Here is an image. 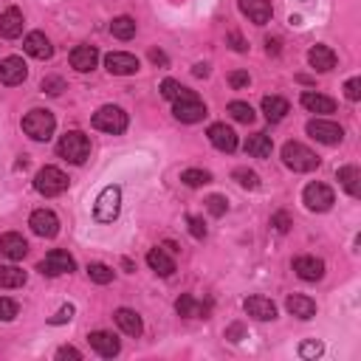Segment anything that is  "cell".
Instances as JSON below:
<instances>
[{"label": "cell", "mask_w": 361, "mask_h": 361, "mask_svg": "<svg viewBox=\"0 0 361 361\" xmlns=\"http://www.w3.org/2000/svg\"><path fill=\"white\" fill-rule=\"evenodd\" d=\"M14 316H17V302L14 299L0 296V322H12Z\"/></svg>", "instance_id": "41"}, {"label": "cell", "mask_w": 361, "mask_h": 361, "mask_svg": "<svg viewBox=\"0 0 361 361\" xmlns=\"http://www.w3.org/2000/svg\"><path fill=\"white\" fill-rule=\"evenodd\" d=\"M302 107L311 110V113H333L336 110V102L330 96H322V94H313V90H305L302 94Z\"/></svg>", "instance_id": "30"}, {"label": "cell", "mask_w": 361, "mask_h": 361, "mask_svg": "<svg viewBox=\"0 0 361 361\" xmlns=\"http://www.w3.org/2000/svg\"><path fill=\"white\" fill-rule=\"evenodd\" d=\"M94 127L102 130V133H110V136H118L127 130V113L116 105H105L94 113Z\"/></svg>", "instance_id": "5"}, {"label": "cell", "mask_w": 361, "mask_h": 361, "mask_svg": "<svg viewBox=\"0 0 361 361\" xmlns=\"http://www.w3.org/2000/svg\"><path fill=\"white\" fill-rule=\"evenodd\" d=\"M285 308H288V313L296 316V319H313V316H316V302H313L311 296H302V293L288 296Z\"/></svg>", "instance_id": "25"}, {"label": "cell", "mask_w": 361, "mask_h": 361, "mask_svg": "<svg viewBox=\"0 0 361 361\" xmlns=\"http://www.w3.org/2000/svg\"><path fill=\"white\" fill-rule=\"evenodd\" d=\"M302 203L311 209V212H327V209L336 203V198H333V189H330L327 184L313 180V184H308L305 192H302Z\"/></svg>", "instance_id": "8"}, {"label": "cell", "mask_w": 361, "mask_h": 361, "mask_svg": "<svg viewBox=\"0 0 361 361\" xmlns=\"http://www.w3.org/2000/svg\"><path fill=\"white\" fill-rule=\"evenodd\" d=\"M271 226H274L280 234H285V231L291 229V218H288L285 212H277V215H271Z\"/></svg>", "instance_id": "46"}, {"label": "cell", "mask_w": 361, "mask_h": 361, "mask_svg": "<svg viewBox=\"0 0 361 361\" xmlns=\"http://www.w3.org/2000/svg\"><path fill=\"white\" fill-rule=\"evenodd\" d=\"M40 90H43V94H48V96H59L65 90V82L59 79V76H45L43 85H40Z\"/></svg>", "instance_id": "39"}, {"label": "cell", "mask_w": 361, "mask_h": 361, "mask_svg": "<svg viewBox=\"0 0 361 361\" xmlns=\"http://www.w3.org/2000/svg\"><path fill=\"white\" fill-rule=\"evenodd\" d=\"M105 65H107V71L113 74V76H133V74H138V59L133 56V54H125V51H113V54H107L105 56Z\"/></svg>", "instance_id": "12"}, {"label": "cell", "mask_w": 361, "mask_h": 361, "mask_svg": "<svg viewBox=\"0 0 361 361\" xmlns=\"http://www.w3.org/2000/svg\"><path fill=\"white\" fill-rule=\"evenodd\" d=\"M344 94H347V99H350V102H358V99H361V79H358V76L347 79V85H344Z\"/></svg>", "instance_id": "44"}, {"label": "cell", "mask_w": 361, "mask_h": 361, "mask_svg": "<svg viewBox=\"0 0 361 361\" xmlns=\"http://www.w3.org/2000/svg\"><path fill=\"white\" fill-rule=\"evenodd\" d=\"M87 277L94 280L96 285H107V282H113V268H107L105 262H90L87 265Z\"/></svg>", "instance_id": "37"}, {"label": "cell", "mask_w": 361, "mask_h": 361, "mask_svg": "<svg viewBox=\"0 0 361 361\" xmlns=\"http://www.w3.org/2000/svg\"><path fill=\"white\" fill-rule=\"evenodd\" d=\"M110 34H113L116 40H133V37H136V20L127 17V14L116 17V20L110 23Z\"/></svg>", "instance_id": "33"}, {"label": "cell", "mask_w": 361, "mask_h": 361, "mask_svg": "<svg viewBox=\"0 0 361 361\" xmlns=\"http://www.w3.org/2000/svg\"><path fill=\"white\" fill-rule=\"evenodd\" d=\"M229 113H231L234 122H240V125H251V122H254V110H251L249 102H231V105H229Z\"/></svg>", "instance_id": "36"}, {"label": "cell", "mask_w": 361, "mask_h": 361, "mask_svg": "<svg viewBox=\"0 0 361 361\" xmlns=\"http://www.w3.org/2000/svg\"><path fill=\"white\" fill-rule=\"evenodd\" d=\"M308 63L313 71L324 74V71H333L336 68V51L333 48H327V45H313L308 51Z\"/></svg>", "instance_id": "21"}, {"label": "cell", "mask_w": 361, "mask_h": 361, "mask_svg": "<svg viewBox=\"0 0 361 361\" xmlns=\"http://www.w3.org/2000/svg\"><path fill=\"white\" fill-rule=\"evenodd\" d=\"M180 180H184L187 187H206V184H212V172H206V169H184L180 172Z\"/></svg>", "instance_id": "35"}, {"label": "cell", "mask_w": 361, "mask_h": 361, "mask_svg": "<svg viewBox=\"0 0 361 361\" xmlns=\"http://www.w3.org/2000/svg\"><path fill=\"white\" fill-rule=\"evenodd\" d=\"M34 189L45 198H54V195H63L68 189V175L59 169V167H43L37 175H34Z\"/></svg>", "instance_id": "4"}, {"label": "cell", "mask_w": 361, "mask_h": 361, "mask_svg": "<svg viewBox=\"0 0 361 361\" xmlns=\"http://www.w3.org/2000/svg\"><path fill=\"white\" fill-rule=\"evenodd\" d=\"M206 136L220 149V153H234V149H237V133L231 127H226V125H212Z\"/></svg>", "instance_id": "22"}, {"label": "cell", "mask_w": 361, "mask_h": 361, "mask_svg": "<svg viewBox=\"0 0 361 361\" xmlns=\"http://www.w3.org/2000/svg\"><path fill=\"white\" fill-rule=\"evenodd\" d=\"M308 136L327 144V147H333V144H342L344 130L336 122H327V118H313V122H308Z\"/></svg>", "instance_id": "11"}, {"label": "cell", "mask_w": 361, "mask_h": 361, "mask_svg": "<svg viewBox=\"0 0 361 361\" xmlns=\"http://www.w3.org/2000/svg\"><path fill=\"white\" fill-rule=\"evenodd\" d=\"M336 178H339V184L344 187V192L350 195V198H358L361 195V172H358V167H342L339 172H336Z\"/></svg>", "instance_id": "28"}, {"label": "cell", "mask_w": 361, "mask_h": 361, "mask_svg": "<svg viewBox=\"0 0 361 361\" xmlns=\"http://www.w3.org/2000/svg\"><path fill=\"white\" fill-rule=\"evenodd\" d=\"M172 113H175L178 122L195 125V122H203V118H206V105L198 99V94H189V96H184V99L172 102Z\"/></svg>", "instance_id": "7"}, {"label": "cell", "mask_w": 361, "mask_h": 361, "mask_svg": "<svg viewBox=\"0 0 361 361\" xmlns=\"http://www.w3.org/2000/svg\"><path fill=\"white\" fill-rule=\"evenodd\" d=\"M76 268V262H74V257L68 254V251H48L45 254V260L37 265V271L40 274H45V277H59V274H71V271Z\"/></svg>", "instance_id": "10"}, {"label": "cell", "mask_w": 361, "mask_h": 361, "mask_svg": "<svg viewBox=\"0 0 361 361\" xmlns=\"http://www.w3.org/2000/svg\"><path fill=\"white\" fill-rule=\"evenodd\" d=\"M229 43H231V48H234V51H240V54L249 51V43H246L243 37H240L237 32H231V34H229Z\"/></svg>", "instance_id": "49"}, {"label": "cell", "mask_w": 361, "mask_h": 361, "mask_svg": "<svg viewBox=\"0 0 361 361\" xmlns=\"http://www.w3.org/2000/svg\"><path fill=\"white\" fill-rule=\"evenodd\" d=\"M293 271H296L299 280L319 282V280L324 277V262L316 260V257H296V260H293Z\"/></svg>", "instance_id": "17"}, {"label": "cell", "mask_w": 361, "mask_h": 361, "mask_svg": "<svg viewBox=\"0 0 361 361\" xmlns=\"http://www.w3.org/2000/svg\"><path fill=\"white\" fill-rule=\"evenodd\" d=\"M226 339H229V342H240V339H243V324H231V327L226 330Z\"/></svg>", "instance_id": "51"}, {"label": "cell", "mask_w": 361, "mask_h": 361, "mask_svg": "<svg viewBox=\"0 0 361 361\" xmlns=\"http://www.w3.org/2000/svg\"><path fill=\"white\" fill-rule=\"evenodd\" d=\"M187 223H189V234H192L195 240H203V237H206V223H203V218L189 215V218H187Z\"/></svg>", "instance_id": "43"}, {"label": "cell", "mask_w": 361, "mask_h": 361, "mask_svg": "<svg viewBox=\"0 0 361 361\" xmlns=\"http://www.w3.org/2000/svg\"><path fill=\"white\" fill-rule=\"evenodd\" d=\"M56 153L63 156L65 161H71V164L79 167V164H85L87 156H90V138H87L85 133H79V130H71V133H65L63 138H59Z\"/></svg>", "instance_id": "2"}, {"label": "cell", "mask_w": 361, "mask_h": 361, "mask_svg": "<svg viewBox=\"0 0 361 361\" xmlns=\"http://www.w3.org/2000/svg\"><path fill=\"white\" fill-rule=\"evenodd\" d=\"M147 265L153 268L158 277H172L175 274V260L164 249H153V251H149L147 254Z\"/></svg>", "instance_id": "27"}, {"label": "cell", "mask_w": 361, "mask_h": 361, "mask_svg": "<svg viewBox=\"0 0 361 361\" xmlns=\"http://www.w3.org/2000/svg\"><path fill=\"white\" fill-rule=\"evenodd\" d=\"M243 308H246V313L254 316L257 322H271V319H277V305L271 302V299H265V296H249L246 302H243Z\"/></svg>", "instance_id": "18"}, {"label": "cell", "mask_w": 361, "mask_h": 361, "mask_svg": "<svg viewBox=\"0 0 361 361\" xmlns=\"http://www.w3.org/2000/svg\"><path fill=\"white\" fill-rule=\"evenodd\" d=\"M25 76H28V65L23 63V56H6L3 63H0V82L3 85H20V82H25Z\"/></svg>", "instance_id": "13"}, {"label": "cell", "mask_w": 361, "mask_h": 361, "mask_svg": "<svg viewBox=\"0 0 361 361\" xmlns=\"http://www.w3.org/2000/svg\"><path fill=\"white\" fill-rule=\"evenodd\" d=\"M149 59H153L156 65H161V68H167V65H169L167 54H164V51H158V48H153V51H149Z\"/></svg>", "instance_id": "50"}, {"label": "cell", "mask_w": 361, "mask_h": 361, "mask_svg": "<svg viewBox=\"0 0 361 361\" xmlns=\"http://www.w3.org/2000/svg\"><path fill=\"white\" fill-rule=\"evenodd\" d=\"M265 51H268L271 56H277V54H280V40H277V37H268V40H265Z\"/></svg>", "instance_id": "52"}, {"label": "cell", "mask_w": 361, "mask_h": 361, "mask_svg": "<svg viewBox=\"0 0 361 361\" xmlns=\"http://www.w3.org/2000/svg\"><path fill=\"white\" fill-rule=\"evenodd\" d=\"M118 209H122V189L116 184L113 187H105L102 195L96 198V206H94V218L99 223H113L118 218Z\"/></svg>", "instance_id": "6"}, {"label": "cell", "mask_w": 361, "mask_h": 361, "mask_svg": "<svg viewBox=\"0 0 361 361\" xmlns=\"http://www.w3.org/2000/svg\"><path fill=\"white\" fill-rule=\"evenodd\" d=\"M23 34V12L20 9H6L0 14V37L17 40Z\"/></svg>", "instance_id": "23"}, {"label": "cell", "mask_w": 361, "mask_h": 361, "mask_svg": "<svg viewBox=\"0 0 361 361\" xmlns=\"http://www.w3.org/2000/svg\"><path fill=\"white\" fill-rule=\"evenodd\" d=\"M271 149H274V141H271V136L265 133H254L246 138V153L254 156V158H268Z\"/></svg>", "instance_id": "29"}, {"label": "cell", "mask_w": 361, "mask_h": 361, "mask_svg": "<svg viewBox=\"0 0 361 361\" xmlns=\"http://www.w3.org/2000/svg\"><path fill=\"white\" fill-rule=\"evenodd\" d=\"M74 319V305H63L56 311V316H51V324H65Z\"/></svg>", "instance_id": "47"}, {"label": "cell", "mask_w": 361, "mask_h": 361, "mask_svg": "<svg viewBox=\"0 0 361 361\" xmlns=\"http://www.w3.org/2000/svg\"><path fill=\"white\" fill-rule=\"evenodd\" d=\"M249 82H251L249 71H234V74H229V85H231L234 90H240V87H246Z\"/></svg>", "instance_id": "45"}, {"label": "cell", "mask_w": 361, "mask_h": 361, "mask_svg": "<svg viewBox=\"0 0 361 361\" xmlns=\"http://www.w3.org/2000/svg\"><path fill=\"white\" fill-rule=\"evenodd\" d=\"M175 311L184 319H209V313H212V302H209V299H198L192 293H180L178 302H175Z\"/></svg>", "instance_id": "9"}, {"label": "cell", "mask_w": 361, "mask_h": 361, "mask_svg": "<svg viewBox=\"0 0 361 361\" xmlns=\"http://www.w3.org/2000/svg\"><path fill=\"white\" fill-rule=\"evenodd\" d=\"M240 12L257 25H265V23H271V17H274L271 0H240Z\"/></svg>", "instance_id": "15"}, {"label": "cell", "mask_w": 361, "mask_h": 361, "mask_svg": "<svg viewBox=\"0 0 361 361\" xmlns=\"http://www.w3.org/2000/svg\"><path fill=\"white\" fill-rule=\"evenodd\" d=\"M322 342H302V344H299V355H302V358H319L322 355Z\"/></svg>", "instance_id": "42"}, {"label": "cell", "mask_w": 361, "mask_h": 361, "mask_svg": "<svg viewBox=\"0 0 361 361\" xmlns=\"http://www.w3.org/2000/svg\"><path fill=\"white\" fill-rule=\"evenodd\" d=\"M0 254H3L6 260H23L28 254V243L23 240V234L6 231L3 237H0Z\"/></svg>", "instance_id": "20"}, {"label": "cell", "mask_w": 361, "mask_h": 361, "mask_svg": "<svg viewBox=\"0 0 361 361\" xmlns=\"http://www.w3.org/2000/svg\"><path fill=\"white\" fill-rule=\"evenodd\" d=\"M23 48H25V54H32L34 59H51V54H54V45H51V40L43 32H32V34H28L25 43H23Z\"/></svg>", "instance_id": "24"}, {"label": "cell", "mask_w": 361, "mask_h": 361, "mask_svg": "<svg viewBox=\"0 0 361 361\" xmlns=\"http://www.w3.org/2000/svg\"><path fill=\"white\" fill-rule=\"evenodd\" d=\"M206 209H209V212H212L215 218H223L226 209H229V203H226L223 195H212V198H206Z\"/></svg>", "instance_id": "40"}, {"label": "cell", "mask_w": 361, "mask_h": 361, "mask_svg": "<svg viewBox=\"0 0 361 361\" xmlns=\"http://www.w3.org/2000/svg\"><path fill=\"white\" fill-rule=\"evenodd\" d=\"M56 130V118L51 110H43V107H34L23 116V133L34 141H48Z\"/></svg>", "instance_id": "1"}, {"label": "cell", "mask_w": 361, "mask_h": 361, "mask_svg": "<svg viewBox=\"0 0 361 361\" xmlns=\"http://www.w3.org/2000/svg\"><path fill=\"white\" fill-rule=\"evenodd\" d=\"M25 271L17 265H0V288H23Z\"/></svg>", "instance_id": "32"}, {"label": "cell", "mask_w": 361, "mask_h": 361, "mask_svg": "<svg viewBox=\"0 0 361 361\" xmlns=\"http://www.w3.org/2000/svg\"><path fill=\"white\" fill-rule=\"evenodd\" d=\"M113 319H116L118 327H122V333H127V336H141L144 322H141V316H138L136 311H130V308H118V311L113 313Z\"/></svg>", "instance_id": "26"}, {"label": "cell", "mask_w": 361, "mask_h": 361, "mask_svg": "<svg viewBox=\"0 0 361 361\" xmlns=\"http://www.w3.org/2000/svg\"><path fill=\"white\" fill-rule=\"evenodd\" d=\"M282 161H285V167L293 169V172H311V169L319 167L316 153H313V149H308L305 144H299V141H288V144L282 147Z\"/></svg>", "instance_id": "3"}, {"label": "cell", "mask_w": 361, "mask_h": 361, "mask_svg": "<svg viewBox=\"0 0 361 361\" xmlns=\"http://www.w3.org/2000/svg\"><path fill=\"white\" fill-rule=\"evenodd\" d=\"M99 63V51L94 45H76L71 51V68H76L79 74H87V71H94Z\"/></svg>", "instance_id": "19"}, {"label": "cell", "mask_w": 361, "mask_h": 361, "mask_svg": "<svg viewBox=\"0 0 361 361\" xmlns=\"http://www.w3.org/2000/svg\"><path fill=\"white\" fill-rule=\"evenodd\" d=\"M189 94H195V90L184 87V85L175 82V79H164V82H161V96L169 99V102H178V99H184V96H189Z\"/></svg>", "instance_id": "34"}, {"label": "cell", "mask_w": 361, "mask_h": 361, "mask_svg": "<svg viewBox=\"0 0 361 361\" xmlns=\"http://www.w3.org/2000/svg\"><path fill=\"white\" fill-rule=\"evenodd\" d=\"M231 178H234L243 189H257V187H260V175H257V172H251V169H243V167L234 169V172H231Z\"/></svg>", "instance_id": "38"}, {"label": "cell", "mask_w": 361, "mask_h": 361, "mask_svg": "<svg viewBox=\"0 0 361 361\" xmlns=\"http://www.w3.org/2000/svg\"><path fill=\"white\" fill-rule=\"evenodd\" d=\"M28 226H32V231L37 237H56L59 231V218L51 212V209H37V212L32 215V220H28Z\"/></svg>", "instance_id": "14"}, {"label": "cell", "mask_w": 361, "mask_h": 361, "mask_svg": "<svg viewBox=\"0 0 361 361\" xmlns=\"http://www.w3.org/2000/svg\"><path fill=\"white\" fill-rule=\"evenodd\" d=\"M87 342L102 358H113V355H118V350H122V342H118L113 333H107V330H94V333L87 336Z\"/></svg>", "instance_id": "16"}, {"label": "cell", "mask_w": 361, "mask_h": 361, "mask_svg": "<svg viewBox=\"0 0 361 361\" xmlns=\"http://www.w3.org/2000/svg\"><path fill=\"white\" fill-rule=\"evenodd\" d=\"M56 358H59V361H65V358H71V361H82V353H79L76 347H59V350H56Z\"/></svg>", "instance_id": "48"}, {"label": "cell", "mask_w": 361, "mask_h": 361, "mask_svg": "<svg viewBox=\"0 0 361 361\" xmlns=\"http://www.w3.org/2000/svg\"><path fill=\"white\" fill-rule=\"evenodd\" d=\"M288 110H291V107H288V102H285L282 96H265V99H262V113H265V118H268L271 125L282 122Z\"/></svg>", "instance_id": "31"}, {"label": "cell", "mask_w": 361, "mask_h": 361, "mask_svg": "<svg viewBox=\"0 0 361 361\" xmlns=\"http://www.w3.org/2000/svg\"><path fill=\"white\" fill-rule=\"evenodd\" d=\"M192 74H195V76H203V79H206V76H209V65H206V63H198V65L192 68Z\"/></svg>", "instance_id": "53"}]
</instances>
